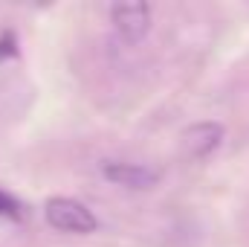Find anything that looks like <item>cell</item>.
Wrapping results in <instances>:
<instances>
[{"label":"cell","instance_id":"cell-1","mask_svg":"<svg viewBox=\"0 0 249 247\" xmlns=\"http://www.w3.org/2000/svg\"><path fill=\"white\" fill-rule=\"evenodd\" d=\"M44 218L53 230L58 233H72V236H90L99 227V218L75 198H50L44 204Z\"/></svg>","mask_w":249,"mask_h":247},{"label":"cell","instance_id":"cell-2","mask_svg":"<svg viewBox=\"0 0 249 247\" xmlns=\"http://www.w3.org/2000/svg\"><path fill=\"white\" fill-rule=\"evenodd\" d=\"M110 23L124 44H139L151 29V6L142 0L110 6Z\"/></svg>","mask_w":249,"mask_h":247},{"label":"cell","instance_id":"cell-3","mask_svg":"<svg viewBox=\"0 0 249 247\" xmlns=\"http://www.w3.org/2000/svg\"><path fill=\"white\" fill-rule=\"evenodd\" d=\"M223 125L220 123H194L188 125L186 131L180 134V151H183V157L186 160H206V157H212L217 148H220V143H223Z\"/></svg>","mask_w":249,"mask_h":247},{"label":"cell","instance_id":"cell-4","mask_svg":"<svg viewBox=\"0 0 249 247\" xmlns=\"http://www.w3.org/2000/svg\"><path fill=\"white\" fill-rule=\"evenodd\" d=\"M102 178L110 181L113 186H122V189H133V192H145V189H154L160 184V172L151 169V166H142V163H124V160H105L102 163Z\"/></svg>","mask_w":249,"mask_h":247},{"label":"cell","instance_id":"cell-5","mask_svg":"<svg viewBox=\"0 0 249 247\" xmlns=\"http://www.w3.org/2000/svg\"><path fill=\"white\" fill-rule=\"evenodd\" d=\"M20 215H23L20 201H18L15 195H9V192L0 189V218H12V221H18Z\"/></svg>","mask_w":249,"mask_h":247},{"label":"cell","instance_id":"cell-6","mask_svg":"<svg viewBox=\"0 0 249 247\" xmlns=\"http://www.w3.org/2000/svg\"><path fill=\"white\" fill-rule=\"evenodd\" d=\"M18 53V38H15V32H0V62L3 59H12Z\"/></svg>","mask_w":249,"mask_h":247}]
</instances>
